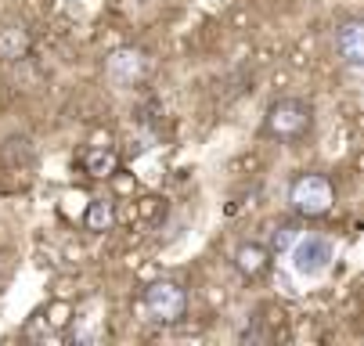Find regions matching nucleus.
I'll return each mask as SVG.
<instances>
[{"label": "nucleus", "mask_w": 364, "mask_h": 346, "mask_svg": "<svg viewBox=\"0 0 364 346\" xmlns=\"http://www.w3.org/2000/svg\"><path fill=\"white\" fill-rule=\"evenodd\" d=\"M310 130H314V105L303 97H278L264 112V134L282 144H296Z\"/></svg>", "instance_id": "nucleus-1"}, {"label": "nucleus", "mask_w": 364, "mask_h": 346, "mask_svg": "<svg viewBox=\"0 0 364 346\" xmlns=\"http://www.w3.org/2000/svg\"><path fill=\"white\" fill-rule=\"evenodd\" d=\"M289 206L296 217L318 220L336 206V188L325 173H299L289 188Z\"/></svg>", "instance_id": "nucleus-2"}, {"label": "nucleus", "mask_w": 364, "mask_h": 346, "mask_svg": "<svg viewBox=\"0 0 364 346\" xmlns=\"http://www.w3.org/2000/svg\"><path fill=\"white\" fill-rule=\"evenodd\" d=\"M289 260L299 278H321L336 260V245L321 234H303L289 245Z\"/></svg>", "instance_id": "nucleus-3"}, {"label": "nucleus", "mask_w": 364, "mask_h": 346, "mask_svg": "<svg viewBox=\"0 0 364 346\" xmlns=\"http://www.w3.org/2000/svg\"><path fill=\"white\" fill-rule=\"evenodd\" d=\"M144 310L151 321L159 325H177L184 314H188V292L177 285V281H151L144 288Z\"/></svg>", "instance_id": "nucleus-4"}, {"label": "nucleus", "mask_w": 364, "mask_h": 346, "mask_svg": "<svg viewBox=\"0 0 364 346\" xmlns=\"http://www.w3.org/2000/svg\"><path fill=\"white\" fill-rule=\"evenodd\" d=\"M148 72V55L141 47H116V51L105 58V76L112 87L127 90V87H137Z\"/></svg>", "instance_id": "nucleus-5"}, {"label": "nucleus", "mask_w": 364, "mask_h": 346, "mask_svg": "<svg viewBox=\"0 0 364 346\" xmlns=\"http://www.w3.org/2000/svg\"><path fill=\"white\" fill-rule=\"evenodd\" d=\"M336 55L350 69H360L364 65V22L360 18H346L336 29Z\"/></svg>", "instance_id": "nucleus-6"}, {"label": "nucleus", "mask_w": 364, "mask_h": 346, "mask_svg": "<svg viewBox=\"0 0 364 346\" xmlns=\"http://www.w3.org/2000/svg\"><path fill=\"white\" fill-rule=\"evenodd\" d=\"M33 51V33L22 22H8L0 29V58L4 62H18Z\"/></svg>", "instance_id": "nucleus-7"}, {"label": "nucleus", "mask_w": 364, "mask_h": 346, "mask_svg": "<svg viewBox=\"0 0 364 346\" xmlns=\"http://www.w3.org/2000/svg\"><path fill=\"white\" fill-rule=\"evenodd\" d=\"M119 170V156H116V148L105 141V144H94V148H87L83 152V173L87 177H112Z\"/></svg>", "instance_id": "nucleus-8"}, {"label": "nucleus", "mask_w": 364, "mask_h": 346, "mask_svg": "<svg viewBox=\"0 0 364 346\" xmlns=\"http://www.w3.org/2000/svg\"><path fill=\"white\" fill-rule=\"evenodd\" d=\"M235 267L245 278H259L271 267V249H267V245H256V242H245V245L235 249Z\"/></svg>", "instance_id": "nucleus-9"}, {"label": "nucleus", "mask_w": 364, "mask_h": 346, "mask_svg": "<svg viewBox=\"0 0 364 346\" xmlns=\"http://www.w3.org/2000/svg\"><path fill=\"white\" fill-rule=\"evenodd\" d=\"M90 234H105L116 227V202L109 199H87V217H83Z\"/></svg>", "instance_id": "nucleus-10"}, {"label": "nucleus", "mask_w": 364, "mask_h": 346, "mask_svg": "<svg viewBox=\"0 0 364 346\" xmlns=\"http://www.w3.org/2000/svg\"><path fill=\"white\" fill-rule=\"evenodd\" d=\"M292 242H296V227H289V224L274 227V234H271V253H289Z\"/></svg>", "instance_id": "nucleus-11"}, {"label": "nucleus", "mask_w": 364, "mask_h": 346, "mask_svg": "<svg viewBox=\"0 0 364 346\" xmlns=\"http://www.w3.org/2000/svg\"><path fill=\"white\" fill-rule=\"evenodd\" d=\"M69 339H73V342H94V339H97V328H94V325H87V328H73Z\"/></svg>", "instance_id": "nucleus-12"}]
</instances>
